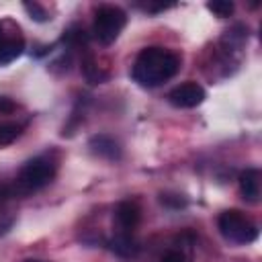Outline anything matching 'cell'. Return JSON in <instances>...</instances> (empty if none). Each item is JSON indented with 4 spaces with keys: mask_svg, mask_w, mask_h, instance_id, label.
Segmentation results:
<instances>
[{
    "mask_svg": "<svg viewBox=\"0 0 262 262\" xmlns=\"http://www.w3.org/2000/svg\"><path fill=\"white\" fill-rule=\"evenodd\" d=\"M4 27L6 20L0 23V63H10L25 51V39L18 33V27L12 31H6Z\"/></svg>",
    "mask_w": 262,
    "mask_h": 262,
    "instance_id": "6",
    "label": "cell"
},
{
    "mask_svg": "<svg viewBox=\"0 0 262 262\" xmlns=\"http://www.w3.org/2000/svg\"><path fill=\"white\" fill-rule=\"evenodd\" d=\"M217 227L221 231V235L233 244H252L258 239V225L254 221H250L242 211L237 209H227L219 215L217 219Z\"/></svg>",
    "mask_w": 262,
    "mask_h": 262,
    "instance_id": "2",
    "label": "cell"
},
{
    "mask_svg": "<svg viewBox=\"0 0 262 262\" xmlns=\"http://www.w3.org/2000/svg\"><path fill=\"white\" fill-rule=\"evenodd\" d=\"M207 8H209L215 16L225 18V16H229V14L233 12L235 4H233L231 0H209V2H207Z\"/></svg>",
    "mask_w": 262,
    "mask_h": 262,
    "instance_id": "13",
    "label": "cell"
},
{
    "mask_svg": "<svg viewBox=\"0 0 262 262\" xmlns=\"http://www.w3.org/2000/svg\"><path fill=\"white\" fill-rule=\"evenodd\" d=\"M55 168L57 164L49 156H37L29 160L18 172V178H16L18 188L25 192H33L47 186L55 176Z\"/></svg>",
    "mask_w": 262,
    "mask_h": 262,
    "instance_id": "3",
    "label": "cell"
},
{
    "mask_svg": "<svg viewBox=\"0 0 262 262\" xmlns=\"http://www.w3.org/2000/svg\"><path fill=\"white\" fill-rule=\"evenodd\" d=\"M8 199H10V188L4 186V184H0V205H4Z\"/></svg>",
    "mask_w": 262,
    "mask_h": 262,
    "instance_id": "18",
    "label": "cell"
},
{
    "mask_svg": "<svg viewBox=\"0 0 262 262\" xmlns=\"http://www.w3.org/2000/svg\"><path fill=\"white\" fill-rule=\"evenodd\" d=\"M125 25H127V14L119 6L104 4L94 14V25H92L94 39L102 45H111L121 35Z\"/></svg>",
    "mask_w": 262,
    "mask_h": 262,
    "instance_id": "4",
    "label": "cell"
},
{
    "mask_svg": "<svg viewBox=\"0 0 262 262\" xmlns=\"http://www.w3.org/2000/svg\"><path fill=\"white\" fill-rule=\"evenodd\" d=\"M88 147L92 149V154H96L98 158H104V160H111V162H115V160H121V145L111 137V135H94V137H90V141H88Z\"/></svg>",
    "mask_w": 262,
    "mask_h": 262,
    "instance_id": "8",
    "label": "cell"
},
{
    "mask_svg": "<svg viewBox=\"0 0 262 262\" xmlns=\"http://www.w3.org/2000/svg\"><path fill=\"white\" fill-rule=\"evenodd\" d=\"M61 41H63L66 45H70V47H82V45H86V43H88V35L84 33V29H82V27L72 25L70 29H66V31H63Z\"/></svg>",
    "mask_w": 262,
    "mask_h": 262,
    "instance_id": "12",
    "label": "cell"
},
{
    "mask_svg": "<svg viewBox=\"0 0 262 262\" xmlns=\"http://www.w3.org/2000/svg\"><path fill=\"white\" fill-rule=\"evenodd\" d=\"M160 262H186V256L182 252H178V250H168V252L162 254Z\"/></svg>",
    "mask_w": 262,
    "mask_h": 262,
    "instance_id": "16",
    "label": "cell"
},
{
    "mask_svg": "<svg viewBox=\"0 0 262 262\" xmlns=\"http://www.w3.org/2000/svg\"><path fill=\"white\" fill-rule=\"evenodd\" d=\"M205 100V90L196 82H184L168 92V102L176 108H194Z\"/></svg>",
    "mask_w": 262,
    "mask_h": 262,
    "instance_id": "5",
    "label": "cell"
},
{
    "mask_svg": "<svg viewBox=\"0 0 262 262\" xmlns=\"http://www.w3.org/2000/svg\"><path fill=\"white\" fill-rule=\"evenodd\" d=\"M239 192L248 203H258L260 199V170L258 168H246L239 174Z\"/></svg>",
    "mask_w": 262,
    "mask_h": 262,
    "instance_id": "9",
    "label": "cell"
},
{
    "mask_svg": "<svg viewBox=\"0 0 262 262\" xmlns=\"http://www.w3.org/2000/svg\"><path fill=\"white\" fill-rule=\"evenodd\" d=\"M111 250H113L115 254H119V256L129 258V256H133V254L137 252V246H135V242L131 239L129 233H121V235H117V237L111 242Z\"/></svg>",
    "mask_w": 262,
    "mask_h": 262,
    "instance_id": "11",
    "label": "cell"
},
{
    "mask_svg": "<svg viewBox=\"0 0 262 262\" xmlns=\"http://www.w3.org/2000/svg\"><path fill=\"white\" fill-rule=\"evenodd\" d=\"M115 219H117V225H119L121 233H129V235H131V231L137 227V223H139V219H141V211H139L137 203H133V201H123V203H119L117 209H115Z\"/></svg>",
    "mask_w": 262,
    "mask_h": 262,
    "instance_id": "7",
    "label": "cell"
},
{
    "mask_svg": "<svg viewBox=\"0 0 262 262\" xmlns=\"http://www.w3.org/2000/svg\"><path fill=\"white\" fill-rule=\"evenodd\" d=\"M23 8L29 12V16L33 18V20H37V23H45V20H49V16H47V10L39 4V2H23Z\"/></svg>",
    "mask_w": 262,
    "mask_h": 262,
    "instance_id": "15",
    "label": "cell"
},
{
    "mask_svg": "<svg viewBox=\"0 0 262 262\" xmlns=\"http://www.w3.org/2000/svg\"><path fill=\"white\" fill-rule=\"evenodd\" d=\"M25 262H41V260H25Z\"/></svg>",
    "mask_w": 262,
    "mask_h": 262,
    "instance_id": "19",
    "label": "cell"
},
{
    "mask_svg": "<svg viewBox=\"0 0 262 262\" xmlns=\"http://www.w3.org/2000/svg\"><path fill=\"white\" fill-rule=\"evenodd\" d=\"M180 68V57L164 47H145L139 51L131 76L143 88H156L176 76Z\"/></svg>",
    "mask_w": 262,
    "mask_h": 262,
    "instance_id": "1",
    "label": "cell"
},
{
    "mask_svg": "<svg viewBox=\"0 0 262 262\" xmlns=\"http://www.w3.org/2000/svg\"><path fill=\"white\" fill-rule=\"evenodd\" d=\"M82 74H84V78H86L90 84H102V82L106 80V76H108L104 70H100V68L96 66V61H94L92 55H86V57L82 59Z\"/></svg>",
    "mask_w": 262,
    "mask_h": 262,
    "instance_id": "10",
    "label": "cell"
},
{
    "mask_svg": "<svg viewBox=\"0 0 262 262\" xmlns=\"http://www.w3.org/2000/svg\"><path fill=\"white\" fill-rule=\"evenodd\" d=\"M18 135H20V125H14V123L0 125V145H8V143H12Z\"/></svg>",
    "mask_w": 262,
    "mask_h": 262,
    "instance_id": "14",
    "label": "cell"
},
{
    "mask_svg": "<svg viewBox=\"0 0 262 262\" xmlns=\"http://www.w3.org/2000/svg\"><path fill=\"white\" fill-rule=\"evenodd\" d=\"M14 111V102L10 98H0V113H12Z\"/></svg>",
    "mask_w": 262,
    "mask_h": 262,
    "instance_id": "17",
    "label": "cell"
}]
</instances>
